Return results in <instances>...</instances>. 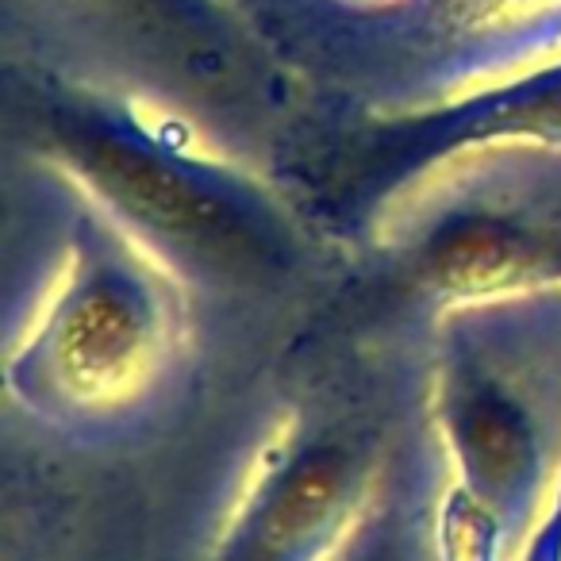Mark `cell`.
<instances>
[{"label":"cell","mask_w":561,"mask_h":561,"mask_svg":"<svg viewBox=\"0 0 561 561\" xmlns=\"http://www.w3.org/2000/svg\"><path fill=\"white\" fill-rule=\"evenodd\" d=\"M443 550L446 561H492V512L477 492L446 507Z\"/></svg>","instance_id":"obj_8"},{"label":"cell","mask_w":561,"mask_h":561,"mask_svg":"<svg viewBox=\"0 0 561 561\" xmlns=\"http://www.w3.org/2000/svg\"><path fill=\"white\" fill-rule=\"evenodd\" d=\"M351 458L339 446H316L289 473L273 484L270 500L257 507L247 561H293L335 523L351 492Z\"/></svg>","instance_id":"obj_5"},{"label":"cell","mask_w":561,"mask_h":561,"mask_svg":"<svg viewBox=\"0 0 561 561\" xmlns=\"http://www.w3.org/2000/svg\"><path fill=\"white\" fill-rule=\"evenodd\" d=\"M538 262L523 227L492 216H466L427 242V277L454 297H489L515 289Z\"/></svg>","instance_id":"obj_7"},{"label":"cell","mask_w":561,"mask_h":561,"mask_svg":"<svg viewBox=\"0 0 561 561\" xmlns=\"http://www.w3.org/2000/svg\"><path fill=\"white\" fill-rule=\"evenodd\" d=\"M62 24L135 47L181 70V78L224 81L250 66V32L227 0H27Z\"/></svg>","instance_id":"obj_3"},{"label":"cell","mask_w":561,"mask_h":561,"mask_svg":"<svg viewBox=\"0 0 561 561\" xmlns=\"http://www.w3.org/2000/svg\"><path fill=\"white\" fill-rule=\"evenodd\" d=\"M43 127L89 188L154 239L208 262H239L262 247L247 204L216 173L158 142L119 108L93 96L50 93Z\"/></svg>","instance_id":"obj_1"},{"label":"cell","mask_w":561,"mask_h":561,"mask_svg":"<svg viewBox=\"0 0 561 561\" xmlns=\"http://www.w3.org/2000/svg\"><path fill=\"white\" fill-rule=\"evenodd\" d=\"M158 358L154 300L119 273L89 277L58 308L47 343L55 385L81 408L131 397Z\"/></svg>","instance_id":"obj_2"},{"label":"cell","mask_w":561,"mask_h":561,"mask_svg":"<svg viewBox=\"0 0 561 561\" xmlns=\"http://www.w3.org/2000/svg\"><path fill=\"white\" fill-rule=\"evenodd\" d=\"M397 20L446 55L561 47V0H408Z\"/></svg>","instance_id":"obj_4"},{"label":"cell","mask_w":561,"mask_h":561,"mask_svg":"<svg viewBox=\"0 0 561 561\" xmlns=\"http://www.w3.org/2000/svg\"><path fill=\"white\" fill-rule=\"evenodd\" d=\"M454 446L469 489L484 504H507L535 473V431L496 389H473L454 412Z\"/></svg>","instance_id":"obj_6"},{"label":"cell","mask_w":561,"mask_h":561,"mask_svg":"<svg viewBox=\"0 0 561 561\" xmlns=\"http://www.w3.org/2000/svg\"><path fill=\"white\" fill-rule=\"evenodd\" d=\"M339 12H358V16H381V20H392L408 9V0H331Z\"/></svg>","instance_id":"obj_9"}]
</instances>
